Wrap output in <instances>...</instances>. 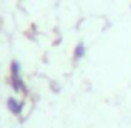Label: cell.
<instances>
[{"label": "cell", "instance_id": "3957f363", "mask_svg": "<svg viewBox=\"0 0 131 128\" xmlns=\"http://www.w3.org/2000/svg\"><path fill=\"white\" fill-rule=\"evenodd\" d=\"M85 53H86V47H85V43H78L77 47H75V58H77V60H80V58H83L85 57Z\"/></svg>", "mask_w": 131, "mask_h": 128}, {"label": "cell", "instance_id": "6da1fadb", "mask_svg": "<svg viewBox=\"0 0 131 128\" xmlns=\"http://www.w3.org/2000/svg\"><path fill=\"white\" fill-rule=\"evenodd\" d=\"M10 72H12V86L15 92H20V93H27L25 92V83L22 80V65L20 62L13 60L12 65H10Z\"/></svg>", "mask_w": 131, "mask_h": 128}, {"label": "cell", "instance_id": "7a4b0ae2", "mask_svg": "<svg viewBox=\"0 0 131 128\" xmlns=\"http://www.w3.org/2000/svg\"><path fill=\"white\" fill-rule=\"evenodd\" d=\"M7 108L10 110V113H13V115H22V112H23V108H25V103L23 102H20V100H17V98H13V96H10L8 100H7Z\"/></svg>", "mask_w": 131, "mask_h": 128}]
</instances>
